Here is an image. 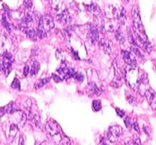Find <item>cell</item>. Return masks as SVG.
Instances as JSON below:
<instances>
[{"instance_id":"1","label":"cell","mask_w":156,"mask_h":145,"mask_svg":"<svg viewBox=\"0 0 156 145\" xmlns=\"http://www.w3.org/2000/svg\"><path fill=\"white\" fill-rule=\"evenodd\" d=\"M127 68L126 69V79L128 82L129 85L134 90L138 89L139 81H140L141 75L139 74V71L138 70L136 65H127Z\"/></svg>"},{"instance_id":"2","label":"cell","mask_w":156,"mask_h":145,"mask_svg":"<svg viewBox=\"0 0 156 145\" xmlns=\"http://www.w3.org/2000/svg\"><path fill=\"white\" fill-rule=\"evenodd\" d=\"M38 27L44 28L46 32H51L55 27L53 18L49 15H45L40 18L38 22Z\"/></svg>"},{"instance_id":"3","label":"cell","mask_w":156,"mask_h":145,"mask_svg":"<svg viewBox=\"0 0 156 145\" xmlns=\"http://www.w3.org/2000/svg\"><path fill=\"white\" fill-rule=\"evenodd\" d=\"M122 128L118 125H113L109 128L107 132V138L110 142H115L122 134Z\"/></svg>"},{"instance_id":"4","label":"cell","mask_w":156,"mask_h":145,"mask_svg":"<svg viewBox=\"0 0 156 145\" xmlns=\"http://www.w3.org/2000/svg\"><path fill=\"white\" fill-rule=\"evenodd\" d=\"M46 131L52 137L60 134V128L58 123L53 120H49L45 125Z\"/></svg>"},{"instance_id":"5","label":"cell","mask_w":156,"mask_h":145,"mask_svg":"<svg viewBox=\"0 0 156 145\" xmlns=\"http://www.w3.org/2000/svg\"><path fill=\"white\" fill-rule=\"evenodd\" d=\"M12 120L14 121V124L19 125V126H23L26 122V114L19 110L16 111V112L13 113Z\"/></svg>"},{"instance_id":"6","label":"cell","mask_w":156,"mask_h":145,"mask_svg":"<svg viewBox=\"0 0 156 145\" xmlns=\"http://www.w3.org/2000/svg\"><path fill=\"white\" fill-rule=\"evenodd\" d=\"M146 99L150 107L153 110H156V93L151 88H148L145 92Z\"/></svg>"},{"instance_id":"7","label":"cell","mask_w":156,"mask_h":145,"mask_svg":"<svg viewBox=\"0 0 156 145\" xmlns=\"http://www.w3.org/2000/svg\"><path fill=\"white\" fill-rule=\"evenodd\" d=\"M57 19L62 25H67V24L70 22L71 17H70L69 12L67 9H65L64 11H62V13H60L59 15H58Z\"/></svg>"},{"instance_id":"8","label":"cell","mask_w":156,"mask_h":145,"mask_svg":"<svg viewBox=\"0 0 156 145\" xmlns=\"http://www.w3.org/2000/svg\"><path fill=\"white\" fill-rule=\"evenodd\" d=\"M122 58H123L124 61L126 63V65H136V58H135V57L133 56V55L131 52L122 50Z\"/></svg>"},{"instance_id":"9","label":"cell","mask_w":156,"mask_h":145,"mask_svg":"<svg viewBox=\"0 0 156 145\" xmlns=\"http://www.w3.org/2000/svg\"><path fill=\"white\" fill-rule=\"evenodd\" d=\"M115 19L119 21V23L121 25H125L127 22V16H126V11L125 9L122 6L119 7L118 9V12H117L116 18Z\"/></svg>"},{"instance_id":"10","label":"cell","mask_w":156,"mask_h":145,"mask_svg":"<svg viewBox=\"0 0 156 145\" xmlns=\"http://www.w3.org/2000/svg\"><path fill=\"white\" fill-rule=\"evenodd\" d=\"M99 30L97 26L90 25L89 27V37L93 42H97L99 41Z\"/></svg>"},{"instance_id":"11","label":"cell","mask_w":156,"mask_h":145,"mask_svg":"<svg viewBox=\"0 0 156 145\" xmlns=\"http://www.w3.org/2000/svg\"><path fill=\"white\" fill-rule=\"evenodd\" d=\"M100 47L106 53L109 54L112 51V42L107 39H103L100 41Z\"/></svg>"},{"instance_id":"12","label":"cell","mask_w":156,"mask_h":145,"mask_svg":"<svg viewBox=\"0 0 156 145\" xmlns=\"http://www.w3.org/2000/svg\"><path fill=\"white\" fill-rule=\"evenodd\" d=\"M85 7H86V9L87 10L89 13H90L91 14L94 15L95 17H99L101 14L100 13V10L99 9L98 6H97L94 3H91L90 5H84Z\"/></svg>"},{"instance_id":"13","label":"cell","mask_w":156,"mask_h":145,"mask_svg":"<svg viewBox=\"0 0 156 145\" xmlns=\"http://www.w3.org/2000/svg\"><path fill=\"white\" fill-rule=\"evenodd\" d=\"M22 31L26 34V35L28 36L29 39H31V40H37V32H36L35 30L32 29V28H29L28 27L25 26V27H22Z\"/></svg>"},{"instance_id":"14","label":"cell","mask_w":156,"mask_h":145,"mask_svg":"<svg viewBox=\"0 0 156 145\" xmlns=\"http://www.w3.org/2000/svg\"><path fill=\"white\" fill-rule=\"evenodd\" d=\"M117 12H118V9L114 6H109L108 8L106 9V15L109 19H115Z\"/></svg>"},{"instance_id":"15","label":"cell","mask_w":156,"mask_h":145,"mask_svg":"<svg viewBox=\"0 0 156 145\" xmlns=\"http://www.w3.org/2000/svg\"><path fill=\"white\" fill-rule=\"evenodd\" d=\"M51 7L55 13L60 11L63 4V0H50Z\"/></svg>"},{"instance_id":"16","label":"cell","mask_w":156,"mask_h":145,"mask_svg":"<svg viewBox=\"0 0 156 145\" xmlns=\"http://www.w3.org/2000/svg\"><path fill=\"white\" fill-rule=\"evenodd\" d=\"M18 132H19V127L16 124H12L10 125L9 128V138L10 140H12L16 137V136L17 135Z\"/></svg>"},{"instance_id":"17","label":"cell","mask_w":156,"mask_h":145,"mask_svg":"<svg viewBox=\"0 0 156 145\" xmlns=\"http://www.w3.org/2000/svg\"><path fill=\"white\" fill-rule=\"evenodd\" d=\"M88 88H89L91 94L94 95H100L102 93V90H100L97 85L96 84V83L94 82H90L88 84Z\"/></svg>"},{"instance_id":"18","label":"cell","mask_w":156,"mask_h":145,"mask_svg":"<svg viewBox=\"0 0 156 145\" xmlns=\"http://www.w3.org/2000/svg\"><path fill=\"white\" fill-rule=\"evenodd\" d=\"M115 37L116 40L119 42L120 44H123L126 42V37L124 34L122 33V30L120 28L115 30Z\"/></svg>"},{"instance_id":"19","label":"cell","mask_w":156,"mask_h":145,"mask_svg":"<svg viewBox=\"0 0 156 145\" xmlns=\"http://www.w3.org/2000/svg\"><path fill=\"white\" fill-rule=\"evenodd\" d=\"M33 20H34V19H33L32 16L30 13H25V15L22 17V20H21L22 21V25H21V27L23 26V25H29V24H31L33 22Z\"/></svg>"},{"instance_id":"20","label":"cell","mask_w":156,"mask_h":145,"mask_svg":"<svg viewBox=\"0 0 156 145\" xmlns=\"http://www.w3.org/2000/svg\"><path fill=\"white\" fill-rule=\"evenodd\" d=\"M5 110H6L7 114H12L13 113L16 112V111H18V108L14 102H11V103H9L7 105L6 108H5Z\"/></svg>"},{"instance_id":"21","label":"cell","mask_w":156,"mask_h":145,"mask_svg":"<svg viewBox=\"0 0 156 145\" xmlns=\"http://www.w3.org/2000/svg\"><path fill=\"white\" fill-rule=\"evenodd\" d=\"M114 27H115V25H114L113 22L112 20H104V28H106L108 32H113Z\"/></svg>"},{"instance_id":"22","label":"cell","mask_w":156,"mask_h":145,"mask_svg":"<svg viewBox=\"0 0 156 145\" xmlns=\"http://www.w3.org/2000/svg\"><path fill=\"white\" fill-rule=\"evenodd\" d=\"M39 69H40V65H39V63L37 61H34L32 65V67H31V72H30L31 75H37L39 72Z\"/></svg>"},{"instance_id":"23","label":"cell","mask_w":156,"mask_h":145,"mask_svg":"<svg viewBox=\"0 0 156 145\" xmlns=\"http://www.w3.org/2000/svg\"><path fill=\"white\" fill-rule=\"evenodd\" d=\"M1 22H2V25L6 28L7 31H8L9 32H11V28H10L9 23L8 20H7V18H6V16H5V14L2 15V19H1Z\"/></svg>"},{"instance_id":"24","label":"cell","mask_w":156,"mask_h":145,"mask_svg":"<svg viewBox=\"0 0 156 145\" xmlns=\"http://www.w3.org/2000/svg\"><path fill=\"white\" fill-rule=\"evenodd\" d=\"M36 32H37V37L40 38V39H44V38L47 37V32H46L44 28H41V27L37 26Z\"/></svg>"},{"instance_id":"25","label":"cell","mask_w":156,"mask_h":145,"mask_svg":"<svg viewBox=\"0 0 156 145\" xmlns=\"http://www.w3.org/2000/svg\"><path fill=\"white\" fill-rule=\"evenodd\" d=\"M128 40H129V42L132 44V45H135V46H136L139 48V45H138L137 42H136V40L135 39L134 35H133V33L131 31L128 32Z\"/></svg>"},{"instance_id":"26","label":"cell","mask_w":156,"mask_h":145,"mask_svg":"<svg viewBox=\"0 0 156 145\" xmlns=\"http://www.w3.org/2000/svg\"><path fill=\"white\" fill-rule=\"evenodd\" d=\"M56 57L58 60H61V61H64L66 59V55L62 50L58 49L56 52Z\"/></svg>"},{"instance_id":"27","label":"cell","mask_w":156,"mask_h":145,"mask_svg":"<svg viewBox=\"0 0 156 145\" xmlns=\"http://www.w3.org/2000/svg\"><path fill=\"white\" fill-rule=\"evenodd\" d=\"M8 42V39L5 35H0V47L4 48Z\"/></svg>"},{"instance_id":"28","label":"cell","mask_w":156,"mask_h":145,"mask_svg":"<svg viewBox=\"0 0 156 145\" xmlns=\"http://www.w3.org/2000/svg\"><path fill=\"white\" fill-rule=\"evenodd\" d=\"M11 86L13 89H16V90H20L21 85H20V81H19V80L17 78H15V79L13 80Z\"/></svg>"},{"instance_id":"29","label":"cell","mask_w":156,"mask_h":145,"mask_svg":"<svg viewBox=\"0 0 156 145\" xmlns=\"http://www.w3.org/2000/svg\"><path fill=\"white\" fill-rule=\"evenodd\" d=\"M50 81V78H43V79L40 80V81L37 82V84L36 85V87L37 88H40V87H43V86L44 85V84H48V83Z\"/></svg>"},{"instance_id":"30","label":"cell","mask_w":156,"mask_h":145,"mask_svg":"<svg viewBox=\"0 0 156 145\" xmlns=\"http://www.w3.org/2000/svg\"><path fill=\"white\" fill-rule=\"evenodd\" d=\"M93 108L95 111H99L100 110H101V102L99 100H94L93 102Z\"/></svg>"},{"instance_id":"31","label":"cell","mask_w":156,"mask_h":145,"mask_svg":"<svg viewBox=\"0 0 156 145\" xmlns=\"http://www.w3.org/2000/svg\"><path fill=\"white\" fill-rule=\"evenodd\" d=\"M124 122H125V125L127 128H133V126H134V122H133V121L132 120L130 117H126V118L124 120Z\"/></svg>"},{"instance_id":"32","label":"cell","mask_w":156,"mask_h":145,"mask_svg":"<svg viewBox=\"0 0 156 145\" xmlns=\"http://www.w3.org/2000/svg\"><path fill=\"white\" fill-rule=\"evenodd\" d=\"M131 51L133 52V53L135 54V55H137V56L141 57V58H144V55H142V52L139 51V49L138 48V47H137V48H133H133H131Z\"/></svg>"},{"instance_id":"33","label":"cell","mask_w":156,"mask_h":145,"mask_svg":"<svg viewBox=\"0 0 156 145\" xmlns=\"http://www.w3.org/2000/svg\"><path fill=\"white\" fill-rule=\"evenodd\" d=\"M74 78H76L78 81L82 82V81H83V78H84V75H83L82 73H80V72H76Z\"/></svg>"},{"instance_id":"34","label":"cell","mask_w":156,"mask_h":145,"mask_svg":"<svg viewBox=\"0 0 156 145\" xmlns=\"http://www.w3.org/2000/svg\"><path fill=\"white\" fill-rule=\"evenodd\" d=\"M24 2H25V6L28 9H31L32 8V0H24Z\"/></svg>"},{"instance_id":"35","label":"cell","mask_w":156,"mask_h":145,"mask_svg":"<svg viewBox=\"0 0 156 145\" xmlns=\"http://www.w3.org/2000/svg\"><path fill=\"white\" fill-rule=\"evenodd\" d=\"M53 78H54V81L57 83L61 82V81H62V80H63L61 77L58 76V75H53Z\"/></svg>"},{"instance_id":"36","label":"cell","mask_w":156,"mask_h":145,"mask_svg":"<svg viewBox=\"0 0 156 145\" xmlns=\"http://www.w3.org/2000/svg\"><path fill=\"white\" fill-rule=\"evenodd\" d=\"M115 111H116L117 114H118V115H119V117H123L124 115H125V113H124V111H122V110L119 109V108H115Z\"/></svg>"},{"instance_id":"37","label":"cell","mask_w":156,"mask_h":145,"mask_svg":"<svg viewBox=\"0 0 156 145\" xmlns=\"http://www.w3.org/2000/svg\"><path fill=\"white\" fill-rule=\"evenodd\" d=\"M126 98H127V100H128V102H129L130 104H132L133 102H134V98L132 96L131 94H128V95H126Z\"/></svg>"},{"instance_id":"38","label":"cell","mask_w":156,"mask_h":145,"mask_svg":"<svg viewBox=\"0 0 156 145\" xmlns=\"http://www.w3.org/2000/svg\"><path fill=\"white\" fill-rule=\"evenodd\" d=\"M23 73H24V76L26 77L28 75V74L29 73V67L28 65H25V68H24L23 70Z\"/></svg>"},{"instance_id":"39","label":"cell","mask_w":156,"mask_h":145,"mask_svg":"<svg viewBox=\"0 0 156 145\" xmlns=\"http://www.w3.org/2000/svg\"><path fill=\"white\" fill-rule=\"evenodd\" d=\"M5 113H6L5 108H0V117H3Z\"/></svg>"},{"instance_id":"40","label":"cell","mask_w":156,"mask_h":145,"mask_svg":"<svg viewBox=\"0 0 156 145\" xmlns=\"http://www.w3.org/2000/svg\"><path fill=\"white\" fill-rule=\"evenodd\" d=\"M71 52L73 53V56H74V58H75V59H76V60L80 59V58H79V55H78V53L76 52V51L73 50V48H71Z\"/></svg>"},{"instance_id":"41","label":"cell","mask_w":156,"mask_h":145,"mask_svg":"<svg viewBox=\"0 0 156 145\" xmlns=\"http://www.w3.org/2000/svg\"><path fill=\"white\" fill-rule=\"evenodd\" d=\"M133 128H134L138 133H140V131H139V125H138L137 122H134V126H133Z\"/></svg>"},{"instance_id":"42","label":"cell","mask_w":156,"mask_h":145,"mask_svg":"<svg viewBox=\"0 0 156 145\" xmlns=\"http://www.w3.org/2000/svg\"><path fill=\"white\" fill-rule=\"evenodd\" d=\"M133 144H141L140 140L138 137H136L135 140H133Z\"/></svg>"},{"instance_id":"43","label":"cell","mask_w":156,"mask_h":145,"mask_svg":"<svg viewBox=\"0 0 156 145\" xmlns=\"http://www.w3.org/2000/svg\"><path fill=\"white\" fill-rule=\"evenodd\" d=\"M100 144H108L107 141L105 140V138L103 137L101 138V140H100Z\"/></svg>"},{"instance_id":"44","label":"cell","mask_w":156,"mask_h":145,"mask_svg":"<svg viewBox=\"0 0 156 145\" xmlns=\"http://www.w3.org/2000/svg\"><path fill=\"white\" fill-rule=\"evenodd\" d=\"M25 137H21L20 140H19V144H25Z\"/></svg>"},{"instance_id":"45","label":"cell","mask_w":156,"mask_h":145,"mask_svg":"<svg viewBox=\"0 0 156 145\" xmlns=\"http://www.w3.org/2000/svg\"><path fill=\"white\" fill-rule=\"evenodd\" d=\"M125 2H126V3H128V2H129V0H125Z\"/></svg>"},{"instance_id":"46","label":"cell","mask_w":156,"mask_h":145,"mask_svg":"<svg viewBox=\"0 0 156 145\" xmlns=\"http://www.w3.org/2000/svg\"><path fill=\"white\" fill-rule=\"evenodd\" d=\"M0 1H1V0H0Z\"/></svg>"}]
</instances>
